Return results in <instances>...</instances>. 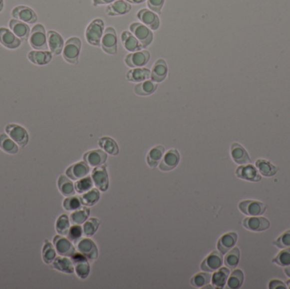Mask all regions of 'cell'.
I'll return each mask as SVG.
<instances>
[{
	"instance_id": "cell-42",
	"label": "cell",
	"mask_w": 290,
	"mask_h": 289,
	"mask_svg": "<svg viewBox=\"0 0 290 289\" xmlns=\"http://www.w3.org/2000/svg\"><path fill=\"white\" fill-rule=\"evenodd\" d=\"M240 259V249L239 248H234L233 250L228 251L227 256H226L225 260H224V262H225V265L228 268L234 269L239 264Z\"/></svg>"
},
{
	"instance_id": "cell-22",
	"label": "cell",
	"mask_w": 290,
	"mask_h": 289,
	"mask_svg": "<svg viewBox=\"0 0 290 289\" xmlns=\"http://www.w3.org/2000/svg\"><path fill=\"white\" fill-rule=\"evenodd\" d=\"M236 176L241 179L250 181V182H259L262 180V177L259 174L256 167L251 165L241 166L236 170Z\"/></svg>"
},
{
	"instance_id": "cell-17",
	"label": "cell",
	"mask_w": 290,
	"mask_h": 289,
	"mask_svg": "<svg viewBox=\"0 0 290 289\" xmlns=\"http://www.w3.org/2000/svg\"><path fill=\"white\" fill-rule=\"evenodd\" d=\"M83 160L91 167H98L106 162L107 155L101 149H93L84 154Z\"/></svg>"
},
{
	"instance_id": "cell-46",
	"label": "cell",
	"mask_w": 290,
	"mask_h": 289,
	"mask_svg": "<svg viewBox=\"0 0 290 289\" xmlns=\"http://www.w3.org/2000/svg\"><path fill=\"white\" fill-rule=\"evenodd\" d=\"M211 275L208 273H200L194 276L190 280L192 286L195 288H204L205 285H207L211 281Z\"/></svg>"
},
{
	"instance_id": "cell-12",
	"label": "cell",
	"mask_w": 290,
	"mask_h": 289,
	"mask_svg": "<svg viewBox=\"0 0 290 289\" xmlns=\"http://www.w3.org/2000/svg\"><path fill=\"white\" fill-rule=\"evenodd\" d=\"M223 261L222 253L213 251L202 261V263L200 265V269L207 273L216 272L222 267Z\"/></svg>"
},
{
	"instance_id": "cell-9",
	"label": "cell",
	"mask_w": 290,
	"mask_h": 289,
	"mask_svg": "<svg viewBox=\"0 0 290 289\" xmlns=\"http://www.w3.org/2000/svg\"><path fill=\"white\" fill-rule=\"evenodd\" d=\"M71 261L75 265V272L78 278L81 279H86L90 273V266L84 256L81 253L75 252L73 256H71Z\"/></svg>"
},
{
	"instance_id": "cell-10",
	"label": "cell",
	"mask_w": 290,
	"mask_h": 289,
	"mask_svg": "<svg viewBox=\"0 0 290 289\" xmlns=\"http://www.w3.org/2000/svg\"><path fill=\"white\" fill-rule=\"evenodd\" d=\"M150 59L149 51L140 50L127 54L125 58V63L131 68L142 67L146 65Z\"/></svg>"
},
{
	"instance_id": "cell-29",
	"label": "cell",
	"mask_w": 290,
	"mask_h": 289,
	"mask_svg": "<svg viewBox=\"0 0 290 289\" xmlns=\"http://www.w3.org/2000/svg\"><path fill=\"white\" fill-rule=\"evenodd\" d=\"M150 75H151V71L148 68L138 67L128 70L126 77L127 81L129 82L139 83L150 78Z\"/></svg>"
},
{
	"instance_id": "cell-52",
	"label": "cell",
	"mask_w": 290,
	"mask_h": 289,
	"mask_svg": "<svg viewBox=\"0 0 290 289\" xmlns=\"http://www.w3.org/2000/svg\"><path fill=\"white\" fill-rule=\"evenodd\" d=\"M165 0H148L147 4L152 11H155L157 14H161V8L163 7Z\"/></svg>"
},
{
	"instance_id": "cell-15",
	"label": "cell",
	"mask_w": 290,
	"mask_h": 289,
	"mask_svg": "<svg viewBox=\"0 0 290 289\" xmlns=\"http://www.w3.org/2000/svg\"><path fill=\"white\" fill-rule=\"evenodd\" d=\"M12 16L15 18L16 20H20L23 22L29 23V24H33L37 20V14L26 6H17L13 9L12 11Z\"/></svg>"
},
{
	"instance_id": "cell-20",
	"label": "cell",
	"mask_w": 290,
	"mask_h": 289,
	"mask_svg": "<svg viewBox=\"0 0 290 289\" xmlns=\"http://www.w3.org/2000/svg\"><path fill=\"white\" fill-rule=\"evenodd\" d=\"M89 172H90L89 166L85 161L84 162L74 164L70 167H68L67 170L65 171L66 176L70 179L72 180L82 179L83 177H87Z\"/></svg>"
},
{
	"instance_id": "cell-45",
	"label": "cell",
	"mask_w": 290,
	"mask_h": 289,
	"mask_svg": "<svg viewBox=\"0 0 290 289\" xmlns=\"http://www.w3.org/2000/svg\"><path fill=\"white\" fill-rule=\"evenodd\" d=\"M99 225H100V221L98 218L93 217V218L87 220L82 228L83 234L87 237L93 236V234L98 230V228H99Z\"/></svg>"
},
{
	"instance_id": "cell-32",
	"label": "cell",
	"mask_w": 290,
	"mask_h": 289,
	"mask_svg": "<svg viewBox=\"0 0 290 289\" xmlns=\"http://www.w3.org/2000/svg\"><path fill=\"white\" fill-rule=\"evenodd\" d=\"M53 267L54 269L58 270L61 273H68V274L73 273L75 270L73 262L71 259L67 258V256L56 257L53 261Z\"/></svg>"
},
{
	"instance_id": "cell-1",
	"label": "cell",
	"mask_w": 290,
	"mask_h": 289,
	"mask_svg": "<svg viewBox=\"0 0 290 289\" xmlns=\"http://www.w3.org/2000/svg\"><path fill=\"white\" fill-rule=\"evenodd\" d=\"M81 48L82 42L80 38L76 37L69 38L65 42V47L63 48L64 59L70 64H77Z\"/></svg>"
},
{
	"instance_id": "cell-13",
	"label": "cell",
	"mask_w": 290,
	"mask_h": 289,
	"mask_svg": "<svg viewBox=\"0 0 290 289\" xmlns=\"http://www.w3.org/2000/svg\"><path fill=\"white\" fill-rule=\"evenodd\" d=\"M180 161V154L176 149H172L166 152L163 160L159 165L160 170L162 171H172L178 166Z\"/></svg>"
},
{
	"instance_id": "cell-18",
	"label": "cell",
	"mask_w": 290,
	"mask_h": 289,
	"mask_svg": "<svg viewBox=\"0 0 290 289\" xmlns=\"http://www.w3.org/2000/svg\"><path fill=\"white\" fill-rule=\"evenodd\" d=\"M0 42L5 48L9 49H15L19 48L21 44L19 37H17L13 31H9L8 29L1 27L0 28Z\"/></svg>"
},
{
	"instance_id": "cell-24",
	"label": "cell",
	"mask_w": 290,
	"mask_h": 289,
	"mask_svg": "<svg viewBox=\"0 0 290 289\" xmlns=\"http://www.w3.org/2000/svg\"><path fill=\"white\" fill-rule=\"evenodd\" d=\"M9 27L13 31V33L19 37L22 41H27L30 36V27L26 23L16 20V19H12L9 21Z\"/></svg>"
},
{
	"instance_id": "cell-38",
	"label": "cell",
	"mask_w": 290,
	"mask_h": 289,
	"mask_svg": "<svg viewBox=\"0 0 290 289\" xmlns=\"http://www.w3.org/2000/svg\"><path fill=\"white\" fill-rule=\"evenodd\" d=\"M229 273L230 272L228 268H226V267L219 268V270L212 276V284L217 289H223L228 282Z\"/></svg>"
},
{
	"instance_id": "cell-58",
	"label": "cell",
	"mask_w": 290,
	"mask_h": 289,
	"mask_svg": "<svg viewBox=\"0 0 290 289\" xmlns=\"http://www.w3.org/2000/svg\"><path fill=\"white\" fill-rule=\"evenodd\" d=\"M287 284H288V285H289V288H290V281L287 282Z\"/></svg>"
},
{
	"instance_id": "cell-47",
	"label": "cell",
	"mask_w": 290,
	"mask_h": 289,
	"mask_svg": "<svg viewBox=\"0 0 290 289\" xmlns=\"http://www.w3.org/2000/svg\"><path fill=\"white\" fill-rule=\"evenodd\" d=\"M93 180L89 177H83L79 180L75 184V189L79 194H82L85 192L89 191L93 188Z\"/></svg>"
},
{
	"instance_id": "cell-31",
	"label": "cell",
	"mask_w": 290,
	"mask_h": 289,
	"mask_svg": "<svg viewBox=\"0 0 290 289\" xmlns=\"http://www.w3.org/2000/svg\"><path fill=\"white\" fill-rule=\"evenodd\" d=\"M165 149L161 145L154 147L149 150L147 155V164L150 168H155L156 166L161 163V159L163 157Z\"/></svg>"
},
{
	"instance_id": "cell-54",
	"label": "cell",
	"mask_w": 290,
	"mask_h": 289,
	"mask_svg": "<svg viewBox=\"0 0 290 289\" xmlns=\"http://www.w3.org/2000/svg\"><path fill=\"white\" fill-rule=\"evenodd\" d=\"M116 0H93V5H101V4H107L115 2Z\"/></svg>"
},
{
	"instance_id": "cell-26",
	"label": "cell",
	"mask_w": 290,
	"mask_h": 289,
	"mask_svg": "<svg viewBox=\"0 0 290 289\" xmlns=\"http://www.w3.org/2000/svg\"><path fill=\"white\" fill-rule=\"evenodd\" d=\"M231 156L234 162L240 165H246L251 161L246 149L239 143H234L232 144Z\"/></svg>"
},
{
	"instance_id": "cell-56",
	"label": "cell",
	"mask_w": 290,
	"mask_h": 289,
	"mask_svg": "<svg viewBox=\"0 0 290 289\" xmlns=\"http://www.w3.org/2000/svg\"><path fill=\"white\" fill-rule=\"evenodd\" d=\"M285 273H286V275H287L289 278H290V266H289V267H287V268L285 269Z\"/></svg>"
},
{
	"instance_id": "cell-6",
	"label": "cell",
	"mask_w": 290,
	"mask_h": 289,
	"mask_svg": "<svg viewBox=\"0 0 290 289\" xmlns=\"http://www.w3.org/2000/svg\"><path fill=\"white\" fill-rule=\"evenodd\" d=\"M102 49L108 54L117 53V36L116 30L113 27H107L103 34L101 39Z\"/></svg>"
},
{
	"instance_id": "cell-37",
	"label": "cell",
	"mask_w": 290,
	"mask_h": 289,
	"mask_svg": "<svg viewBox=\"0 0 290 289\" xmlns=\"http://www.w3.org/2000/svg\"><path fill=\"white\" fill-rule=\"evenodd\" d=\"M256 166H257V170L264 177H273L279 171V168H277L276 166L269 162L268 160H262V159L257 160Z\"/></svg>"
},
{
	"instance_id": "cell-33",
	"label": "cell",
	"mask_w": 290,
	"mask_h": 289,
	"mask_svg": "<svg viewBox=\"0 0 290 289\" xmlns=\"http://www.w3.org/2000/svg\"><path fill=\"white\" fill-rule=\"evenodd\" d=\"M157 87L158 83L152 80H146L136 85L134 87V92L137 95L149 96L155 93Z\"/></svg>"
},
{
	"instance_id": "cell-4",
	"label": "cell",
	"mask_w": 290,
	"mask_h": 289,
	"mask_svg": "<svg viewBox=\"0 0 290 289\" xmlns=\"http://www.w3.org/2000/svg\"><path fill=\"white\" fill-rule=\"evenodd\" d=\"M130 31L135 36L136 38L140 42L142 48H146L151 44L154 39V34L150 29L141 23H133L130 25Z\"/></svg>"
},
{
	"instance_id": "cell-34",
	"label": "cell",
	"mask_w": 290,
	"mask_h": 289,
	"mask_svg": "<svg viewBox=\"0 0 290 289\" xmlns=\"http://www.w3.org/2000/svg\"><path fill=\"white\" fill-rule=\"evenodd\" d=\"M58 188L59 192L65 197L73 196L75 194V187L71 179L64 175L59 176L58 179Z\"/></svg>"
},
{
	"instance_id": "cell-50",
	"label": "cell",
	"mask_w": 290,
	"mask_h": 289,
	"mask_svg": "<svg viewBox=\"0 0 290 289\" xmlns=\"http://www.w3.org/2000/svg\"><path fill=\"white\" fill-rule=\"evenodd\" d=\"M82 234H83L82 228L79 225L74 224L68 231L67 238L71 242L77 243L80 239H82Z\"/></svg>"
},
{
	"instance_id": "cell-23",
	"label": "cell",
	"mask_w": 290,
	"mask_h": 289,
	"mask_svg": "<svg viewBox=\"0 0 290 289\" xmlns=\"http://www.w3.org/2000/svg\"><path fill=\"white\" fill-rule=\"evenodd\" d=\"M132 6L125 0H116L106 7V14L110 16L122 15L127 14L131 10Z\"/></svg>"
},
{
	"instance_id": "cell-55",
	"label": "cell",
	"mask_w": 290,
	"mask_h": 289,
	"mask_svg": "<svg viewBox=\"0 0 290 289\" xmlns=\"http://www.w3.org/2000/svg\"><path fill=\"white\" fill-rule=\"evenodd\" d=\"M127 2L129 3H133V4H138V3H144L145 0H126Z\"/></svg>"
},
{
	"instance_id": "cell-14",
	"label": "cell",
	"mask_w": 290,
	"mask_h": 289,
	"mask_svg": "<svg viewBox=\"0 0 290 289\" xmlns=\"http://www.w3.org/2000/svg\"><path fill=\"white\" fill-rule=\"evenodd\" d=\"M54 246L59 256L71 257L76 252L71 240L60 235L54 237Z\"/></svg>"
},
{
	"instance_id": "cell-30",
	"label": "cell",
	"mask_w": 290,
	"mask_h": 289,
	"mask_svg": "<svg viewBox=\"0 0 290 289\" xmlns=\"http://www.w3.org/2000/svg\"><path fill=\"white\" fill-rule=\"evenodd\" d=\"M28 59L30 61L37 65L48 64L52 59V53L47 51L33 50L29 52Z\"/></svg>"
},
{
	"instance_id": "cell-27",
	"label": "cell",
	"mask_w": 290,
	"mask_h": 289,
	"mask_svg": "<svg viewBox=\"0 0 290 289\" xmlns=\"http://www.w3.org/2000/svg\"><path fill=\"white\" fill-rule=\"evenodd\" d=\"M48 45L51 53L58 55L63 51L64 40L60 36V34L56 31H49L48 32Z\"/></svg>"
},
{
	"instance_id": "cell-40",
	"label": "cell",
	"mask_w": 290,
	"mask_h": 289,
	"mask_svg": "<svg viewBox=\"0 0 290 289\" xmlns=\"http://www.w3.org/2000/svg\"><path fill=\"white\" fill-rule=\"evenodd\" d=\"M99 198H100V193L99 190L97 188H93L80 197V200H81L82 205L92 206L99 201Z\"/></svg>"
},
{
	"instance_id": "cell-41",
	"label": "cell",
	"mask_w": 290,
	"mask_h": 289,
	"mask_svg": "<svg viewBox=\"0 0 290 289\" xmlns=\"http://www.w3.org/2000/svg\"><path fill=\"white\" fill-rule=\"evenodd\" d=\"M90 214V210L89 208L84 207L80 209L78 211L76 210L74 211L73 213L71 214L70 216V220H71V223L75 225H80L84 223L87 221L88 216Z\"/></svg>"
},
{
	"instance_id": "cell-7",
	"label": "cell",
	"mask_w": 290,
	"mask_h": 289,
	"mask_svg": "<svg viewBox=\"0 0 290 289\" xmlns=\"http://www.w3.org/2000/svg\"><path fill=\"white\" fill-rule=\"evenodd\" d=\"M76 248L79 253L84 256L89 261H94L98 259L99 250L94 242L89 239H81L77 242Z\"/></svg>"
},
{
	"instance_id": "cell-21",
	"label": "cell",
	"mask_w": 290,
	"mask_h": 289,
	"mask_svg": "<svg viewBox=\"0 0 290 289\" xmlns=\"http://www.w3.org/2000/svg\"><path fill=\"white\" fill-rule=\"evenodd\" d=\"M168 74V67L166 60L163 59H159L155 61L153 65L152 71L150 75V78L156 83L163 82Z\"/></svg>"
},
{
	"instance_id": "cell-36",
	"label": "cell",
	"mask_w": 290,
	"mask_h": 289,
	"mask_svg": "<svg viewBox=\"0 0 290 289\" xmlns=\"http://www.w3.org/2000/svg\"><path fill=\"white\" fill-rule=\"evenodd\" d=\"M0 148L3 151L10 155H15L19 151L16 143L4 133L0 134Z\"/></svg>"
},
{
	"instance_id": "cell-3",
	"label": "cell",
	"mask_w": 290,
	"mask_h": 289,
	"mask_svg": "<svg viewBox=\"0 0 290 289\" xmlns=\"http://www.w3.org/2000/svg\"><path fill=\"white\" fill-rule=\"evenodd\" d=\"M29 42L34 49L47 51L48 45L45 29L43 27V25L41 24L34 25L33 28L31 29Z\"/></svg>"
},
{
	"instance_id": "cell-44",
	"label": "cell",
	"mask_w": 290,
	"mask_h": 289,
	"mask_svg": "<svg viewBox=\"0 0 290 289\" xmlns=\"http://www.w3.org/2000/svg\"><path fill=\"white\" fill-rule=\"evenodd\" d=\"M71 228L70 225V219L66 215H61L59 218L57 219L56 225H55V228H56L57 233H59V235H67L68 231Z\"/></svg>"
},
{
	"instance_id": "cell-49",
	"label": "cell",
	"mask_w": 290,
	"mask_h": 289,
	"mask_svg": "<svg viewBox=\"0 0 290 289\" xmlns=\"http://www.w3.org/2000/svg\"><path fill=\"white\" fill-rule=\"evenodd\" d=\"M81 205H82V202L78 197H67L63 201V207L66 211H76L81 208Z\"/></svg>"
},
{
	"instance_id": "cell-53",
	"label": "cell",
	"mask_w": 290,
	"mask_h": 289,
	"mask_svg": "<svg viewBox=\"0 0 290 289\" xmlns=\"http://www.w3.org/2000/svg\"><path fill=\"white\" fill-rule=\"evenodd\" d=\"M269 289H286L285 284L282 281L279 280H273L270 282L269 284Z\"/></svg>"
},
{
	"instance_id": "cell-11",
	"label": "cell",
	"mask_w": 290,
	"mask_h": 289,
	"mask_svg": "<svg viewBox=\"0 0 290 289\" xmlns=\"http://www.w3.org/2000/svg\"><path fill=\"white\" fill-rule=\"evenodd\" d=\"M93 183L100 191H107L109 188V177L105 166H98L92 171Z\"/></svg>"
},
{
	"instance_id": "cell-19",
	"label": "cell",
	"mask_w": 290,
	"mask_h": 289,
	"mask_svg": "<svg viewBox=\"0 0 290 289\" xmlns=\"http://www.w3.org/2000/svg\"><path fill=\"white\" fill-rule=\"evenodd\" d=\"M138 19L141 22L144 23L147 27L152 30H157L160 27V19L157 14H155L151 10L147 8H143L140 11H138L137 14Z\"/></svg>"
},
{
	"instance_id": "cell-2",
	"label": "cell",
	"mask_w": 290,
	"mask_h": 289,
	"mask_svg": "<svg viewBox=\"0 0 290 289\" xmlns=\"http://www.w3.org/2000/svg\"><path fill=\"white\" fill-rule=\"evenodd\" d=\"M104 33V21L95 19L88 25L86 30V39L89 44L99 47Z\"/></svg>"
},
{
	"instance_id": "cell-5",
	"label": "cell",
	"mask_w": 290,
	"mask_h": 289,
	"mask_svg": "<svg viewBox=\"0 0 290 289\" xmlns=\"http://www.w3.org/2000/svg\"><path fill=\"white\" fill-rule=\"evenodd\" d=\"M5 131L8 137L19 146L24 148L27 145L29 141L28 133L22 126L17 124H8L6 126Z\"/></svg>"
},
{
	"instance_id": "cell-51",
	"label": "cell",
	"mask_w": 290,
	"mask_h": 289,
	"mask_svg": "<svg viewBox=\"0 0 290 289\" xmlns=\"http://www.w3.org/2000/svg\"><path fill=\"white\" fill-rule=\"evenodd\" d=\"M274 245L279 249H285L290 246V230H288L283 233L276 241L274 242Z\"/></svg>"
},
{
	"instance_id": "cell-57",
	"label": "cell",
	"mask_w": 290,
	"mask_h": 289,
	"mask_svg": "<svg viewBox=\"0 0 290 289\" xmlns=\"http://www.w3.org/2000/svg\"><path fill=\"white\" fill-rule=\"evenodd\" d=\"M3 0H0V12L3 10Z\"/></svg>"
},
{
	"instance_id": "cell-43",
	"label": "cell",
	"mask_w": 290,
	"mask_h": 289,
	"mask_svg": "<svg viewBox=\"0 0 290 289\" xmlns=\"http://www.w3.org/2000/svg\"><path fill=\"white\" fill-rule=\"evenodd\" d=\"M56 258V250L54 245L49 242L46 241L45 245L42 248V260L46 264H52L54 259Z\"/></svg>"
},
{
	"instance_id": "cell-28",
	"label": "cell",
	"mask_w": 290,
	"mask_h": 289,
	"mask_svg": "<svg viewBox=\"0 0 290 289\" xmlns=\"http://www.w3.org/2000/svg\"><path fill=\"white\" fill-rule=\"evenodd\" d=\"M121 42L122 45L127 51L130 52H137L140 51L142 48L140 42L136 38L135 36L130 31H125L121 33Z\"/></svg>"
},
{
	"instance_id": "cell-39",
	"label": "cell",
	"mask_w": 290,
	"mask_h": 289,
	"mask_svg": "<svg viewBox=\"0 0 290 289\" xmlns=\"http://www.w3.org/2000/svg\"><path fill=\"white\" fill-rule=\"evenodd\" d=\"M244 273L241 270H234L228 279V288L232 289H240L244 283Z\"/></svg>"
},
{
	"instance_id": "cell-16",
	"label": "cell",
	"mask_w": 290,
	"mask_h": 289,
	"mask_svg": "<svg viewBox=\"0 0 290 289\" xmlns=\"http://www.w3.org/2000/svg\"><path fill=\"white\" fill-rule=\"evenodd\" d=\"M243 226L252 232H262L270 228V222L265 217H247L243 221Z\"/></svg>"
},
{
	"instance_id": "cell-25",
	"label": "cell",
	"mask_w": 290,
	"mask_h": 289,
	"mask_svg": "<svg viewBox=\"0 0 290 289\" xmlns=\"http://www.w3.org/2000/svg\"><path fill=\"white\" fill-rule=\"evenodd\" d=\"M238 235L236 233L232 232L226 233L223 236L221 237L217 242V249L222 253V255L227 254L232 248H234V245H236Z\"/></svg>"
},
{
	"instance_id": "cell-8",
	"label": "cell",
	"mask_w": 290,
	"mask_h": 289,
	"mask_svg": "<svg viewBox=\"0 0 290 289\" xmlns=\"http://www.w3.org/2000/svg\"><path fill=\"white\" fill-rule=\"evenodd\" d=\"M240 211L246 216H257L265 213L266 205L264 203L256 200H244L239 205Z\"/></svg>"
},
{
	"instance_id": "cell-48",
	"label": "cell",
	"mask_w": 290,
	"mask_h": 289,
	"mask_svg": "<svg viewBox=\"0 0 290 289\" xmlns=\"http://www.w3.org/2000/svg\"><path fill=\"white\" fill-rule=\"evenodd\" d=\"M274 263H276L280 267H289L290 266V248L285 249L273 260Z\"/></svg>"
},
{
	"instance_id": "cell-35",
	"label": "cell",
	"mask_w": 290,
	"mask_h": 289,
	"mask_svg": "<svg viewBox=\"0 0 290 289\" xmlns=\"http://www.w3.org/2000/svg\"><path fill=\"white\" fill-rule=\"evenodd\" d=\"M98 143L101 149H104V151L107 152L110 155L116 156L120 152L116 141L110 137H102L99 138Z\"/></svg>"
}]
</instances>
